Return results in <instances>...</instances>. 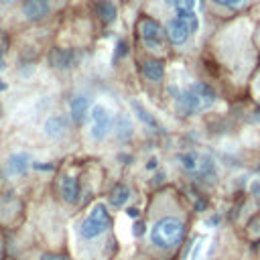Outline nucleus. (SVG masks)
<instances>
[{
  "label": "nucleus",
  "instance_id": "nucleus-1",
  "mask_svg": "<svg viewBox=\"0 0 260 260\" xmlns=\"http://www.w3.org/2000/svg\"><path fill=\"white\" fill-rule=\"evenodd\" d=\"M175 100H177V108L183 114L189 116V114H195L199 110L211 108L215 104V91L207 83H203V81H193L185 89L177 91Z\"/></svg>",
  "mask_w": 260,
  "mask_h": 260
},
{
  "label": "nucleus",
  "instance_id": "nucleus-2",
  "mask_svg": "<svg viewBox=\"0 0 260 260\" xmlns=\"http://www.w3.org/2000/svg\"><path fill=\"white\" fill-rule=\"evenodd\" d=\"M183 236H185L183 221L177 217H171V215L160 217L150 230V240L158 248H173L183 240Z\"/></svg>",
  "mask_w": 260,
  "mask_h": 260
},
{
  "label": "nucleus",
  "instance_id": "nucleus-3",
  "mask_svg": "<svg viewBox=\"0 0 260 260\" xmlns=\"http://www.w3.org/2000/svg\"><path fill=\"white\" fill-rule=\"evenodd\" d=\"M197 28H199V18L195 10H183V12H177V16L167 22L165 32L173 45H183Z\"/></svg>",
  "mask_w": 260,
  "mask_h": 260
},
{
  "label": "nucleus",
  "instance_id": "nucleus-4",
  "mask_svg": "<svg viewBox=\"0 0 260 260\" xmlns=\"http://www.w3.org/2000/svg\"><path fill=\"white\" fill-rule=\"evenodd\" d=\"M110 223H112V219H110V213H108L106 205L104 203H95L91 207L89 215L79 225V234H81V238L91 240V238H98L100 234H104L110 228Z\"/></svg>",
  "mask_w": 260,
  "mask_h": 260
},
{
  "label": "nucleus",
  "instance_id": "nucleus-5",
  "mask_svg": "<svg viewBox=\"0 0 260 260\" xmlns=\"http://www.w3.org/2000/svg\"><path fill=\"white\" fill-rule=\"evenodd\" d=\"M89 118H91V128H89V134L93 140H104L112 128V116L110 112L104 108V106H93L91 112H89Z\"/></svg>",
  "mask_w": 260,
  "mask_h": 260
},
{
  "label": "nucleus",
  "instance_id": "nucleus-6",
  "mask_svg": "<svg viewBox=\"0 0 260 260\" xmlns=\"http://www.w3.org/2000/svg\"><path fill=\"white\" fill-rule=\"evenodd\" d=\"M138 28H140V37H142V41H144V45L148 49L158 51L162 47V26L156 20L142 18L140 24H138Z\"/></svg>",
  "mask_w": 260,
  "mask_h": 260
},
{
  "label": "nucleus",
  "instance_id": "nucleus-7",
  "mask_svg": "<svg viewBox=\"0 0 260 260\" xmlns=\"http://www.w3.org/2000/svg\"><path fill=\"white\" fill-rule=\"evenodd\" d=\"M49 12V0H24L22 14L28 20H41Z\"/></svg>",
  "mask_w": 260,
  "mask_h": 260
},
{
  "label": "nucleus",
  "instance_id": "nucleus-8",
  "mask_svg": "<svg viewBox=\"0 0 260 260\" xmlns=\"http://www.w3.org/2000/svg\"><path fill=\"white\" fill-rule=\"evenodd\" d=\"M203 158H205V154H199V152H195V150H187V152H181V154L177 156L179 165H181L187 173H193V175L199 173Z\"/></svg>",
  "mask_w": 260,
  "mask_h": 260
},
{
  "label": "nucleus",
  "instance_id": "nucleus-9",
  "mask_svg": "<svg viewBox=\"0 0 260 260\" xmlns=\"http://www.w3.org/2000/svg\"><path fill=\"white\" fill-rule=\"evenodd\" d=\"M75 59H77V55L71 49H53V53L49 55V63L57 69L71 67L75 63Z\"/></svg>",
  "mask_w": 260,
  "mask_h": 260
},
{
  "label": "nucleus",
  "instance_id": "nucleus-10",
  "mask_svg": "<svg viewBox=\"0 0 260 260\" xmlns=\"http://www.w3.org/2000/svg\"><path fill=\"white\" fill-rule=\"evenodd\" d=\"M43 128H45V134H47L49 138H61V136L65 134V130H67V122H65L63 116L53 114V116H49V118L45 120Z\"/></svg>",
  "mask_w": 260,
  "mask_h": 260
},
{
  "label": "nucleus",
  "instance_id": "nucleus-11",
  "mask_svg": "<svg viewBox=\"0 0 260 260\" xmlns=\"http://www.w3.org/2000/svg\"><path fill=\"white\" fill-rule=\"evenodd\" d=\"M59 191H61L63 201H67V203H75V201H77L79 187H77V181H75L71 175H63V177H61V181H59Z\"/></svg>",
  "mask_w": 260,
  "mask_h": 260
},
{
  "label": "nucleus",
  "instance_id": "nucleus-12",
  "mask_svg": "<svg viewBox=\"0 0 260 260\" xmlns=\"http://www.w3.org/2000/svg\"><path fill=\"white\" fill-rule=\"evenodd\" d=\"M89 112V98L87 95H75L71 100V118L75 124H81Z\"/></svg>",
  "mask_w": 260,
  "mask_h": 260
},
{
  "label": "nucleus",
  "instance_id": "nucleus-13",
  "mask_svg": "<svg viewBox=\"0 0 260 260\" xmlns=\"http://www.w3.org/2000/svg\"><path fill=\"white\" fill-rule=\"evenodd\" d=\"M114 134L122 142H126V140L132 138V122H130V118L126 114H118L114 118Z\"/></svg>",
  "mask_w": 260,
  "mask_h": 260
},
{
  "label": "nucleus",
  "instance_id": "nucleus-14",
  "mask_svg": "<svg viewBox=\"0 0 260 260\" xmlns=\"http://www.w3.org/2000/svg\"><path fill=\"white\" fill-rule=\"evenodd\" d=\"M28 162H30V158H28L26 152H12L8 156V160H6V171L10 175H20V173L26 171Z\"/></svg>",
  "mask_w": 260,
  "mask_h": 260
},
{
  "label": "nucleus",
  "instance_id": "nucleus-15",
  "mask_svg": "<svg viewBox=\"0 0 260 260\" xmlns=\"http://www.w3.org/2000/svg\"><path fill=\"white\" fill-rule=\"evenodd\" d=\"M142 73H144V77H148L150 81H158V79H162V75H165V63L158 61V59H146V61L142 63Z\"/></svg>",
  "mask_w": 260,
  "mask_h": 260
},
{
  "label": "nucleus",
  "instance_id": "nucleus-16",
  "mask_svg": "<svg viewBox=\"0 0 260 260\" xmlns=\"http://www.w3.org/2000/svg\"><path fill=\"white\" fill-rule=\"evenodd\" d=\"M130 106H132L134 114L138 116V120H140L142 124H146L148 128H154V130H158V128H160V126H158V122L154 120V116H152V114H150V112H148V110H146L138 100H132V102H130Z\"/></svg>",
  "mask_w": 260,
  "mask_h": 260
},
{
  "label": "nucleus",
  "instance_id": "nucleus-17",
  "mask_svg": "<svg viewBox=\"0 0 260 260\" xmlns=\"http://www.w3.org/2000/svg\"><path fill=\"white\" fill-rule=\"evenodd\" d=\"M128 197H130V189L126 185H116L112 189V193H110V203L114 207H122L128 201Z\"/></svg>",
  "mask_w": 260,
  "mask_h": 260
},
{
  "label": "nucleus",
  "instance_id": "nucleus-18",
  "mask_svg": "<svg viewBox=\"0 0 260 260\" xmlns=\"http://www.w3.org/2000/svg\"><path fill=\"white\" fill-rule=\"evenodd\" d=\"M95 8H98V14H100V18H102L104 22H112V20L116 18V6H114L110 0H102Z\"/></svg>",
  "mask_w": 260,
  "mask_h": 260
},
{
  "label": "nucleus",
  "instance_id": "nucleus-19",
  "mask_svg": "<svg viewBox=\"0 0 260 260\" xmlns=\"http://www.w3.org/2000/svg\"><path fill=\"white\" fill-rule=\"evenodd\" d=\"M211 2L217 6H223V8H240L246 0H211Z\"/></svg>",
  "mask_w": 260,
  "mask_h": 260
},
{
  "label": "nucleus",
  "instance_id": "nucleus-20",
  "mask_svg": "<svg viewBox=\"0 0 260 260\" xmlns=\"http://www.w3.org/2000/svg\"><path fill=\"white\" fill-rule=\"evenodd\" d=\"M201 248H203V240H199L193 248V254H191V260H199V254H201Z\"/></svg>",
  "mask_w": 260,
  "mask_h": 260
},
{
  "label": "nucleus",
  "instance_id": "nucleus-21",
  "mask_svg": "<svg viewBox=\"0 0 260 260\" xmlns=\"http://www.w3.org/2000/svg\"><path fill=\"white\" fill-rule=\"evenodd\" d=\"M41 260H65V256L55 254V252H47V254H43V256H41Z\"/></svg>",
  "mask_w": 260,
  "mask_h": 260
},
{
  "label": "nucleus",
  "instance_id": "nucleus-22",
  "mask_svg": "<svg viewBox=\"0 0 260 260\" xmlns=\"http://www.w3.org/2000/svg\"><path fill=\"white\" fill-rule=\"evenodd\" d=\"M142 232H144V225L140 221H136L134 223V236H142Z\"/></svg>",
  "mask_w": 260,
  "mask_h": 260
},
{
  "label": "nucleus",
  "instance_id": "nucleus-23",
  "mask_svg": "<svg viewBox=\"0 0 260 260\" xmlns=\"http://www.w3.org/2000/svg\"><path fill=\"white\" fill-rule=\"evenodd\" d=\"M126 215H128V217H138V209H136V207H128V209H126Z\"/></svg>",
  "mask_w": 260,
  "mask_h": 260
},
{
  "label": "nucleus",
  "instance_id": "nucleus-24",
  "mask_svg": "<svg viewBox=\"0 0 260 260\" xmlns=\"http://www.w3.org/2000/svg\"><path fill=\"white\" fill-rule=\"evenodd\" d=\"M250 189H252V193H256V195H258V193H260V181H254V183L250 185Z\"/></svg>",
  "mask_w": 260,
  "mask_h": 260
},
{
  "label": "nucleus",
  "instance_id": "nucleus-25",
  "mask_svg": "<svg viewBox=\"0 0 260 260\" xmlns=\"http://www.w3.org/2000/svg\"><path fill=\"white\" fill-rule=\"evenodd\" d=\"M156 162H158V160H156V158L152 156V158H150V160L146 162V169H154V167H156Z\"/></svg>",
  "mask_w": 260,
  "mask_h": 260
},
{
  "label": "nucleus",
  "instance_id": "nucleus-26",
  "mask_svg": "<svg viewBox=\"0 0 260 260\" xmlns=\"http://www.w3.org/2000/svg\"><path fill=\"white\" fill-rule=\"evenodd\" d=\"M0 89H6V83H4L2 79H0Z\"/></svg>",
  "mask_w": 260,
  "mask_h": 260
},
{
  "label": "nucleus",
  "instance_id": "nucleus-27",
  "mask_svg": "<svg viewBox=\"0 0 260 260\" xmlns=\"http://www.w3.org/2000/svg\"><path fill=\"white\" fill-rule=\"evenodd\" d=\"M165 2H167V4H169V6H173V4H175V2H177V0H165Z\"/></svg>",
  "mask_w": 260,
  "mask_h": 260
},
{
  "label": "nucleus",
  "instance_id": "nucleus-28",
  "mask_svg": "<svg viewBox=\"0 0 260 260\" xmlns=\"http://www.w3.org/2000/svg\"><path fill=\"white\" fill-rule=\"evenodd\" d=\"M0 69H4V59L0 57Z\"/></svg>",
  "mask_w": 260,
  "mask_h": 260
},
{
  "label": "nucleus",
  "instance_id": "nucleus-29",
  "mask_svg": "<svg viewBox=\"0 0 260 260\" xmlns=\"http://www.w3.org/2000/svg\"><path fill=\"white\" fill-rule=\"evenodd\" d=\"M0 254H2V242H0Z\"/></svg>",
  "mask_w": 260,
  "mask_h": 260
},
{
  "label": "nucleus",
  "instance_id": "nucleus-30",
  "mask_svg": "<svg viewBox=\"0 0 260 260\" xmlns=\"http://www.w3.org/2000/svg\"><path fill=\"white\" fill-rule=\"evenodd\" d=\"M2 2H12V0H2Z\"/></svg>",
  "mask_w": 260,
  "mask_h": 260
},
{
  "label": "nucleus",
  "instance_id": "nucleus-31",
  "mask_svg": "<svg viewBox=\"0 0 260 260\" xmlns=\"http://www.w3.org/2000/svg\"><path fill=\"white\" fill-rule=\"evenodd\" d=\"M0 112H2V106H0Z\"/></svg>",
  "mask_w": 260,
  "mask_h": 260
}]
</instances>
